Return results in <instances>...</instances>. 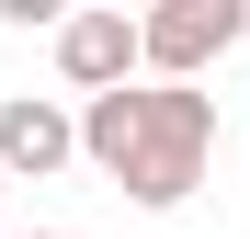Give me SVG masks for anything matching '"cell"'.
<instances>
[{"instance_id":"1","label":"cell","mask_w":250,"mask_h":239,"mask_svg":"<svg viewBox=\"0 0 250 239\" xmlns=\"http://www.w3.org/2000/svg\"><path fill=\"white\" fill-rule=\"evenodd\" d=\"M80 126V159L114 171L125 205L171 217L182 194L205 182V159H216V103L193 91V80H148V91H91V114H68Z\"/></svg>"},{"instance_id":"2","label":"cell","mask_w":250,"mask_h":239,"mask_svg":"<svg viewBox=\"0 0 250 239\" xmlns=\"http://www.w3.org/2000/svg\"><path fill=\"white\" fill-rule=\"evenodd\" d=\"M239 0H159V12H137V68H159V80H193L205 57H228L239 46Z\"/></svg>"},{"instance_id":"3","label":"cell","mask_w":250,"mask_h":239,"mask_svg":"<svg viewBox=\"0 0 250 239\" xmlns=\"http://www.w3.org/2000/svg\"><path fill=\"white\" fill-rule=\"evenodd\" d=\"M80 159V126L46 103V91H23V103H0V182H46Z\"/></svg>"},{"instance_id":"4","label":"cell","mask_w":250,"mask_h":239,"mask_svg":"<svg viewBox=\"0 0 250 239\" xmlns=\"http://www.w3.org/2000/svg\"><path fill=\"white\" fill-rule=\"evenodd\" d=\"M57 68H68V91H125L137 23L125 12H57Z\"/></svg>"},{"instance_id":"5","label":"cell","mask_w":250,"mask_h":239,"mask_svg":"<svg viewBox=\"0 0 250 239\" xmlns=\"http://www.w3.org/2000/svg\"><path fill=\"white\" fill-rule=\"evenodd\" d=\"M34 239H80V228H34Z\"/></svg>"},{"instance_id":"6","label":"cell","mask_w":250,"mask_h":239,"mask_svg":"<svg viewBox=\"0 0 250 239\" xmlns=\"http://www.w3.org/2000/svg\"><path fill=\"white\" fill-rule=\"evenodd\" d=\"M0 205H12V182H0Z\"/></svg>"}]
</instances>
